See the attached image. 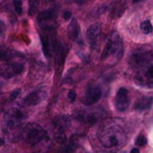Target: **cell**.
Returning a JSON list of instances; mask_svg holds the SVG:
<instances>
[{"mask_svg": "<svg viewBox=\"0 0 153 153\" xmlns=\"http://www.w3.org/2000/svg\"><path fill=\"white\" fill-rule=\"evenodd\" d=\"M99 140L105 148H116L125 144L127 134L124 127L118 121L106 122L98 133Z\"/></svg>", "mask_w": 153, "mask_h": 153, "instance_id": "cell-1", "label": "cell"}, {"mask_svg": "<svg viewBox=\"0 0 153 153\" xmlns=\"http://www.w3.org/2000/svg\"><path fill=\"white\" fill-rule=\"evenodd\" d=\"M23 139L25 142L32 146H35L37 144L43 143L45 141H48V135L47 132L36 123H29L23 129Z\"/></svg>", "mask_w": 153, "mask_h": 153, "instance_id": "cell-2", "label": "cell"}, {"mask_svg": "<svg viewBox=\"0 0 153 153\" xmlns=\"http://www.w3.org/2000/svg\"><path fill=\"white\" fill-rule=\"evenodd\" d=\"M123 55V43H122V39L118 36V33H112L111 38L109 39V41L107 42L106 46L104 48L102 54V59H113L115 62H118V59L122 57Z\"/></svg>", "mask_w": 153, "mask_h": 153, "instance_id": "cell-3", "label": "cell"}, {"mask_svg": "<svg viewBox=\"0 0 153 153\" xmlns=\"http://www.w3.org/2000/svg\"><path fill=\"white\" fill-rule=\"evenodd\" d=\"M105 117V111L101 108L83 109L76 113V118L88 125H94Z\"/></svg>", "mask_w": 153, "mask_h": 153, "instance_id": "cell-4", "label": "cell"}, {"mask_svg": "<svg viewBox=\"0 0 153 153\" xmlns=\"http://www.w3.org/2000/svg\"><path fill=\"white\" fill-rule=\"evenodd\" d=\"M25 118H26V114L23 109L18 107L8 109L5 115V128L8 130H14L18 128Z\"/></svg>", "mask_w": 153, "mask_h": 153, "instance_id": "cell-5", "label": "cell"}, {"mask_svg": "<svg viewBox=\"0 0 153 153\" xmlns=\"http://www.w3.org/2000/svg\"><path fill=\"white\" fill-rule=\"evenodd\" d=\"M136 70V80L144 87H153V65L146 62L135 68Z\"/></svg>", "mask_w": 153, "mask_h": 153, "instance_id": "cell-6", "label": "cell"}, {"mask_svg": "<svg viewBox=\"0 0 153 153\" xmlns=\"http://www.w3.org/2000/svg\"><path fill=\"white\" fill-rule=\"evenodd\" d=\"M24 71V65L19 62H6L0 65V76L4 79L13 78Z\"/></svg>", "mask_w": 153, "mask_h": 153, "instance_id": "cell-7", "label": "cell"}, {"mask_svg": "<svg viewBox=\"0 0 153 153\" xmlns=\"http://www.w3.org/2000/svg\"><path fill=\"white\" fill-rule=\"evenodd\" d=\"M70 125L69 119L66 117H60L54 121V127H55V131H54V134H55V140L57 143L59 144H66L67 139H66L65 131L68 129Z\"/></svg>", "mask_w": 153, "mask_h": 153, "instance_id": "cell-8", "label": "cell"}, {"mask_svg": "<svg viewBox=\"0 0 153 153\" xmlns=\"http://www.w3.org/2000/svg\"><path fill=\"white\" fill-rule=\"evenodd\" d=\"M56 10L53 8L43 10L38 17V23L40 24L42 30L51 31L56 30Z\"/></svg>", "mask_w": 153, "mask_h": 153, "instance_id": "cell-9", "label": "cell"}, {"mask_svg": "<svg viewBox=\"0 0 153 153\" xmlns=\"http://www.w3.org/2000/svg\"><path fill=\"white\" fill-rule=\"evenodd\" d=\"M102 97V90L96 83H91V85H88L87 91H86L85 95H84L83 99H82V102L85 105L89 106L94 103H96Z\"/></svg>", "mask_w": 153, "mask_h": 153, "instance_id": "cell-10", "label": "cell"}, {"mask_svg": "<svg viewBox=\"0 0 153 153\" xmlns=\"http://www.w3.org/2000/svg\"><path fill=\"white\" fill-rule=\"evenodd\" d=\"M47 96V91L45 88H39L32 93H29L24 99H23V103L26 106H35V105L40 104L42 101L45 100Z\"/></svg>", "mask_w": 153, "mask_h": 153, "instance_id": "cell-11", "label": "cell"}, {"mask_svg": "<svg viewBox=\"0 0 153 153\" xmlns=\"http://www.w3.org/2000/svg\"><path fill=\"white\" fill-rule=\"evenodd\" d=\"M115 108L120 111H124L129 106V94L128 90L125 88H121L116 93L115 96Z\"/></svg>", "mask_w": 153, "mask_h": 153, "instance_id": "cell-12", "label": "cell"}, {"mask_svg": "<svg viewBox=\"0 0 153 153\" xmlns=\"http://www.w3.org/2000/svg\"><path fill=\"white\" fill-rule=\"evenodd\" d=\"M101 30H102V27H101L100 23H94L91 26H89V28L87 29L86 32V36H87V40L89 42V45L91 48H94L98 43L99 36L101 34Z\"/></svg>", "mask_w": 153, "mask_h": 153, "instance_id": "cell-13", "label": "cell"}, {"mask_svg": "<svg viewBox=\"0 0 153 153\" xmlns=\"http://www.w3.org/2000/svg\"><path fill=\"white\" fill-rule=\"evenodd\" d=\"M153 103V98H149V97H143V98L139 99L134 104V109L136 111H147L151 107Z\"/></svg>", "mask_w": 153, "mask_h": 153, "instance_id": "cell-14", "label": "cell"}, {"mask_svg": "<svg viewBox=\"0 0 153 153\" xmlns=\"http://www.w3.org/2000/svg\"><path fill=\"white\" fill-rule=\"evenodd\" d=\"M80 34V27L79 23L76 19H72L68 25V36L72 41H78Z\"/></svg>", "mask_w": 153, "mask_h": 153, "instance_id": "cell-15", "label": "cell"}, {"mask_svg": "<svg viewBox=\"0 0 153 153\" xmlns=\"http://www.w3.org/2000/svg\"><path fill=\"white\" fill-rule=\"evenodd\" d=\"M14 59V53L10 49H0V61L11 62Z\"/></svg>", "mask_w": 153, "mask_h": 153, "instance_id": "cell-16", "label": "cell"}, {"mask_svg": "<svg viewBox=\"0 0 153 153\" xmlns=\"http://www.w3.org/2000/svg\"><path fill=\"white\" fill-rule=\"evenodd\" d=\"M141 30L144 32V33L148 34V33H151L153 31V26L151 24L149 20H146L144 22L141 23Z\"/></svg>", "mask_w": 153, "mask_h": 153, "instance_id": "cell-17", "label": "cell"}, {"mask_svg": "<svg viewBox=\"0 0 153 153\" xmlns=\"http://www.w3.org/2000/svg\"><path fill=\"white\" fill-rule=\"evenodd\" d=\"M29 14L31 16L35 15L38 10V6H39V0H29Z\"/></svg>", "mask_w": 153, "mask_h": 153, "instance_id": "cell-18", "label": "cell"}, {"mask_svg": "<svg viewBox=\"0 0 153 153\" xmlns=\"http://www.w3.org/2000/svg\"><path fill=\"white\" fill-rule=\"evenodd\" d=\"M14 7L18 15H22V1L21 0H14Z\"/></svg>", "mask_w": 153, "mask_h": 153, "instance_id": "cell-19", "label": "cell"}, {"mask_svg": "<svg viewBox=\"0 0 153 153\" xmlns=\"http://www.w3.org/2000/svg\"><path fill=\"white\" fill-rule=\"evenodd\" d=\"M135 144H136L137 146H145L146 144H147V139H146V137L143 134L139 135L136 141H135Z\"/></svg>", "mask_w": 153, "mask_h": 153, "instance_id": "cell-20", "label": "cell"}, {"mask_svg": "<svg viewBox=\"0 0 153 153\" xmlns=\"http://www.w3.org/2000/svg\"><path fill=\"white\" fill-rule=\"evenodd\" d=\"M5 29H6L5 24L0 20V42H2V40H3L4 34H5Z\"/></svg>", "mask_w": 153, "mask_h": 153, "instance_id": "cell-21", "label": "cell"}, {"mask_svg": "<svg viewBox=\"0 0 153 153\" xmlns=\"http://www.w3.org/2000/svg\"><path fill=\"white\" fill-rule=\"evenodd\" d=\"M20 93H21V90L20 89H17V90H15V91H13L12 94H11V96H10L11 101L16 100V99L19 97V95H20Z\"/></svg>", "mask_w": 153, "mask_h": 153, "instance_id": "cell-22", "label": "cell"}, {"mask_svg": "<svg viewBox=\"0 0 153 153\" xmlns=\"http://www.w3.org/2000/svg\"><path fill=\"white\" fill-rule=\"evenodd\" d=\"M68 99H69L70 101H75L76 100V98H77V94H76V92L74 91V90H72V91H69L68 92Z\"/></svg>", "mask_w": 153, "mask_h": 153, "instance_id": "cell-23", "label": "cell"}, {"mask_svg": "<svg viewBox=\"0 0 153 153\" xmlns=\"http://www.w3.org/2000/svg\"><path fill=\"white\" fill-rule=\"evenodd\" d=\"M64 19H65V20H69L70 19V17H72V13L70 12H65L64 13Z\"/></svg>", "mask_w": 153, "mask_h": 153, "instance_id": "cell-24", "label": "cell"}, {"mask_svg": "<svg viewBox=\"0 0 153 153\" xmlns=\"http://www.w3.org/2000/svg\"><path fill=\"white\" fill-rule=\"evenodd\" d=\"M130 153H139V150L137 149V148H134V149L131 150V152H130Z\"/></svg>", "mask_w": 153, "mask_h": 153, "instance_id": "cell-25", "label": "cell"}, {"mask_svg": "<svg viewBox=\"0 0 153 153\" xmlns=\"http://www.w3.org/2000/svg\"><path fill=\"white\" fill-rule=\"evenodd\" d=\"M75 2H77V3H79V4H81V3H83L85 0H74Z\"/></svg>", "mask_w": 153, "mask_h": 153, "instance_id": "cell-26", "label": "cell"}, {"mask_svg": "<svg viewBox=\"0 0 153 153\" xmlns=\"http://www.w3.org/2000/svg\"><path fill=\"white\" fill-rule=\"evenodd\" d=\"M3 144H4V141L2 139H0V147H1V146L3 145Z\"/></svg>", "mask_w": 153, "mask_h": 153, "instance_id": "cell-27", "label": "cell"}, {"mask_svg": "<svg viewBox=\"0 0 153 153\" xmlns=\"http://www.w3.org/2000/svg\"><path fill=\"white\" fill-rule=\"evenodd\" d=\"M143 0H133V3H137V2H141Z\"/></svg>", "mask_w": 153, "mask_h": 153, "instance_id": "cell-28", "label": "cell"}]
</instances>
